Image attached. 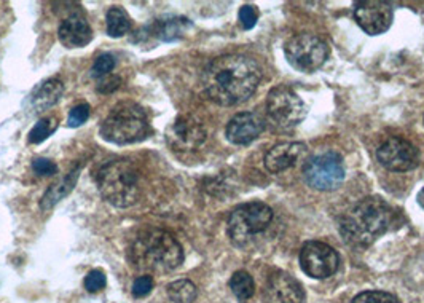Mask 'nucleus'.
Returning a JSON list of instances; mask_svg holds the SVG:
<instances>
[{"mask_svg": "<svg viewBox=\"0 0 424 303\" xmlns=\"http://www.w3.org/2000/svg\"><path fill=\"white\" fill-rule=\"evenodd\" d=\"M262 80L260 66L246 55H224L212 59L202 72V86L214 103L236 105L256 93Z\"/></svg>", "mask_w": 424, "mask_h": 303, "instance_id": "obj_1", "label": "nucleus"}, {"mask_svg": "<svg viewBox=\"0 0 424 303\" xmlns=\"http://www.w3.org/2000/svg\"><path fill=\"white\" fill-rule=\"evenodd\" d=\"M394 222L392 207L379 198H364L343 212L338 229L346 243L369 246L389 230Z\"/></svg>", "mask_w": 424, "mask_h": 303, "instance_id": "obj_2", "label": "nucleus"}, {"mask_svg": "<svg viewBox=\"0 0 424 303\" xmlns=\"http://www.w3.org/2000/svg\"><path fill=\"white\" fill-rule=\"evenodd\" d=\"M132 267L144 271H171L183 262V249L177 238L166 230L145 229L130 249Z\"/></svg>", "mask_w": 424, "mask_h": 303, "instance_id": "obj_3", "label": "nucleus"}, {"mask_svg": "<svg viewBox=\"0 0 424 303\" xmlns=\"http://www.w3.org/2000/svg\"><path fill=\"white\" fill-rule=\"evenodd\" d=\"M101 195L117 207L132 206L139 198V171L130 160H110L94 176Z\"/></svg>", "mask_w": 424, "mask_h": 303, "instance_id": "obj_4", "label": "nucleus"}, {"mask_svg": "<svg viewBox=\"0 0 424 303\" xmlns=\"http://www.w3.org/2000/svg\"><path fill=\"white\" fill-rule=\"evenodd\" d=\"M150 132L147 113L134 103H122L113 107L101 126V136L104 141L117 145L141 142Z\"/></svg>", "mask_w": 424, "mask_h": 303, "instance_id": "obj_5", "label": "nucleus"}, {"mask_svg": "<svg viewBox=\"0 0 424 303\" xmlns=\"http://www.w3.org/2000/svg\"><path fill=\"white\" fill-rule=\"evenodd\" d=\"M273 222V210L262 201H251L236 206L227 224L233 244L244 248L262 236Z\"/></svg>", "mask_w": 424, "mask_h": 303, "instance_id": "obj_6", "label": "nucleus"}, {"mask_svg": "<svg viewBox=\"0 0 424 303\" xmlns=\"http://www.w3.org/2000/svg\"><path fill=\"white\" fill-rule=\"evenodd\" d=\"M284 53L289 64L297 71L311 74L324 66L328 58V47L324 40L313 34H299L286 43Z\"/></svg>", "mask_w": 424, "mask_h": 303, "instance_id": "obj_7", "label": "nucleus"}, {"mask_svg": "<svg viewBox=\"0 0 424 303\" xmlns=\"http://www.w3.org/2000/svg\"><path fill=\"white\" fill-rule=\"evenodd\" d=\"M303 178L316 190L328 192L340 187L345 179V163L337 152L314 155L303 166Z\"/></svg>", "mask_w": 424, "mask_h": 303, "instance_id": "obj_8", "label": "nucleus"}, {"mask_svg": "<svg viewBox=\"0 0 424 303\" xmlns=\"http://www.w3.org/2000/svg\"><path fill=\"white\" fill-rule=\"evenodd\" d=\"M306 105L289 86H276L267 99V112L271 122L280 128L289 130L300 125L306 117Z\"/></svg>", "mask_w": 424, "mask_h": 303, "instance_id": "obj_9", "label": "nucleus"}, {"mask_svg": "<svg viewBox=\"0 0 424 303\" xmlns=\"http://www.w3.org/2000/svg\"><path fill=\"white\" fill-rule=\"evenodd\" d=\"M340 257L332 246L322 241H308L300 251V267L314 280H326L338 270Z\"/></svg>", "mask_w": 424, "mask_h": 303, "instance_id": "obj_10", "label": "nucleus"}, {"mask_svg": "<svg viewBox=\"0 0 424 303\" xmlns=\"http://www.w3.org/2000/svg\"><path fill=\"white\" fill-rule=\"evenodd\" d=\"M377 159L382 165L394 173H405L415 169L420 161V154L413 144L403 137H389L379 145Z\"/></svg>", "mask_w": 424, "mask_h": 303, "instance_id": "obj_11", "label": "nucleus"}, {"mask_svg": "<svg viewBox=\"0 0 424 303\" xmlns=\"http://www.w3.org/2000/svg\"><path fill=\"white\" fill-rule=\"evenodd\" d=\"M354 18L365 34L379 35L391 28L392 20H394V10L388 2L365 0V2L356 4Z\"/></svg>", "mask_w": 424, "mask_h": 303, "instance_id": "obj_12", "label": "nucleus"}, {"mask_svg": "<svg viewBox=\"0 0 424 303\" xmlns=\"http://www.w3.org/2000/svg\"><path fill=\"white\" fill-rule=\"evenodd\" d=\"M168 142L174 150H195L206 141V130L193 117L182 115L168 130Z\"/></svg>", "mask_w": 424, "mask_h": 303, "instance_id": "obj_13", "label": "nucleus"}, {"mask_svg": "<svg viewBox=\"0 0 424 303\" xmlns=\"http://www.w3.org/2000/svg\"><path fill=\"white\" fill-rule=\"evenodd\" d=\"M305 292L302 284L284 271L271 273L265 284V302L267 303H303Z\"/></svg>", "mask_w": 424, "mask_h": 303, "instance_id": "obj_14", "label": "nucleus"}, {"mask_svg": "<svg viewBox=\"0 0 424 303\" xmlns=\"http://www.w3.org/2000/svg\"><path fill=\"white\" fill-rule=\"evenodd\" d=\"M265 123L262 117L256 112H241L233 117L227 125V139L231 144L246 145L262 135Z\"/></svg>", "mask_w": 424, "mask_h": 303, "instance_id": "obj_15", "label": "nucleus"}, {"mask_svg": "<svg viewBox=\"0 0 424 303\" xmlns=\"http://www.w3.org/2000/svg\"><path fill=\"white\" fill-rule=\"evenodd\" d=\"M306 154V145L303 142H281L271 147L265 155V168L270 173H282L295 166Z\"/></svg>", "mask_w": 424, "mask_h": 303, "instance_id": "obj_16", "label": "nucleus"}, {"mask_svg": "<svg viewBox=\"0 0 424 303\" xmlns=\"http://www.w3.org/2000/svg\"><path fill=\"white\" fill-rule=\"evenodd\" d=\"M58 35L62 47L81 48L93 40V29L84 16L72 13L61 23Z\"/></svg>", "mask_w": 424, "mask_h": 303, "instance_id": "obj_17", "label": "nucleus"}, {"mask_svg": "<svg viewBox=\"0 0 424 303\" xmlns=\"http://www.w3.org/2000/svg\"><path fill=\"white\" fill-rule=\"evenodd\" d=\"M62 93H64V85L58 79H48L43 80L42 84L37 85L33 93L29 94L28 105L34 113H40L48 110L50 107H53L61 99Z\"/></svg>", "mask_w": 424, "mask_h": 303, "instance_id": "obj_18", "label": "nucleus"}, {"mask_svg": "<svg viewBox=\"0 0 424 303\" xmlns=\"http://www.w3.org/2000/svg\"><path fill=\"white\" fill-rule=\"evenodd\" d=\"M80 171H81V166L72 169V171L69 173L64 179L58 181L56 184L50 187L40 201L42 210H50V207H53L56 203H59L62 198H66L67 195L74 190L75 184H77Z\"/></svg>", "mask_w": 424, "mask_h": 303, "instance_id": "obj_19", "label": "nucleus"}, {"mask_svg": "<svg viewBox=\"0 0 424 303\" xmlns=\"http://www.w3.org/2000/svg\"><path fill=\"white\" fill-rule=\"evenodd\" d=\"M190 26L188 20L185 18H171L166 21H158L154 26V33L158 39L163 42H173L185 33V29Z\"/></svg>", "mask_w": 424, "mask_h": 303, "instance_id": "obj_20", "label": "nucleus"}, {"mask_svg": "<svg viewBox=\"0 0 424 303\" xmlns=\"http://www.w3.org/2000/svg\"><path fill=\"white\" fill-rule=\"evenodd\" d=\"M230 289L241 303H248L256 294V282L248 271H235L230 280Z\"/></svg>", "mask_w": 424, "mask_h": 303, "instance_id": "obj_21", "label": "nucleus"}, {"mask_svg": "<svg viewBox=\"0 0 424 303\" xmlns=\"http://www.w3.org/2000/svg\"><path fill=\"white\" fill-rule=\"evenodd\" d=\"M105 24H107V34L110 37H115V39L128 34L131 29V20L128 13L120 7H112L109 11H107Z\"/></svg>", "mask_w": 424, "mask_h": 303, "instance_id": "obj_22", "label": "nucleus"}, {"mask_svg": "<svg viewBox=\"0 0 424 303\" xmlns=\"http://www.w3.org/2000/svg\"><path fill=\"white\" fill-rule=\"evenodd\" d=\"M168 295L176 303H192L198 295V290L192 281L177 280L168 286Z\"/></svg>", "mask_w": 424, "mask_h": 303, "instance_id": "obj_23", "label": "nucleus"}, {"mask_svg": "<svg viewBox=\"0 0 424 303\" xmlns=\"http://www.w3.org/2000/svg\"><path fill=\"white\" fill-rule=\"evenodd\" d=\"M56 128H58V123H56V120L52 118V117H45V118H40L39 122L35 123V126L33 130H30L29 132V142L30 144H40L45 141V139H48L50 136L53 135V132L56 131Z\"/></svg>", "mask_w": 424, "mask_h": 303, "instance_id": "obj_24", "label": "nucleus"}, {"mask_svg": "<svg viewBox=\"0 0 424 303\" xmlns=\"http://www.w3.org/2000/svg\"><path fill=\"white\" fill-rule=\"evenodd\" d=\"M351 303H401L397 297L383 292V290H367L356 295Z\"/></svg>", "mask_w": 424, "mask_h": 303, "instance_id": "obj_25", "label": "nucleus"}, {"mask_svg": "<svg viewBox=\"0 0 424 303\" xmlns=\"http://www.w3.org/2000/svg\"><path fill=\"white\" fill-rule=\"evenodd\" d=\"M115 64H117L115 56L110 55V53L101 55L99 58L94 61V64L91 67V75L94 79H103V77H105V75H109L113 71Z\"/></svg>", "mask_w": 424, "mask_h": 303, "instance_id": "obj_26", "label": "nucleus"}, {"mask_svg": "<svg viewBox=\"0 0 424 303\" xmlns=\"http://www.w3.org/2000/svg\"><path fill=\"white\" fill-rule=\"evenodd\" d=\"M107 284V278L103 270H91L85 278V289L88 292H99Z\"/></svg>", "mask_w": 424, "mask_h": 303, "instance_id": "obj_27", "label": "nucleus"}, {"mask_svg": "<svg viewBox=\"0 0 424 303\" xmlns=\"http://www.w3.org/2000/svg\"><path fill=\"white\" fill-rule=\"evenodd\" d=\"M88 117H90V105L88 104H79L75 105L74 109L69 113L67 118V125L71 126V128H77V126L84 125Z\"/></svg>", "mask_w": 424, "mask_h": 303, "instance_id": "obj_28", "label": "nucleus"}, {"mask_svg": "<svg viewBox=\"0 0 424 303\" xmlns=\"http://www.w3.org/2000/svg\"><path fill=\"white\" fill-rule=\"evenodd\" d=\"M155 282H154V278H151L150 275H144V276H139L134 280V282H132V295L134 297H145L149 295L151 292V289H154Z\"/></svg>", "mask_w": 424, "mask_h": 303, "instance_id": "obj_29", "label": "nucleus"}, {"mask_svg": "<svg viewBox=\"0 0 424 303\" xmlns=\"http://www.w3.org/2000/svg\"><path fill=\"white\" fill-rule=\"evenodd\" d=\"M258 20V11L256 7L252 5H244L239 10V21H241V26L244 29H252L257 24Z\"/></svg>", "mask_w": 424, "mask_h": 303, "instance_id": "obj_30", "label": "nucleus"}, {"mask_svg": "<svg viewBox=\"0 0 424 303\" xmlns=\"http://www.w3.org/2000/svg\"><path fill=\"white\" fill-rule=\"evenodd\" d=\"M120 85H122V79L118 77V75H105V77L99 79L98 81V93H103V94H110L113 91H117Z\"/></svg>", "mask_w": 424, "mask_h": 303, "instance_id": "obj_31", "label": "nucleus"}, {"mask_svg": "<svg viewBox=\"0 0 424 303\" xmlns=\"http://www.w3.org/2000/svg\"><path fill=\"white\" fill-rule=\"evenodd\" d=\"M33 169L39 176H53L58 173V165L55 161L47 159H34Z\"/></svg>", "mask_w": 424, "mask_h": 303, "instance_id": "obj_32", "label": "nucleus"}, {"mask_svg": "<svg viewBox=\"0 0 424 303\" xmlns=\"http://www.w3.org/2000/svg\"><path fill=\"white\" fill-rule=\"evenodd\" d=\"M418 203H420V206L424 210V188H421V192L418 193Z\"/></svg>", "mask_w": 424, "mask_h": 303, "instance_id": "obj_33", "label": "nucleus"}]
</instances>
